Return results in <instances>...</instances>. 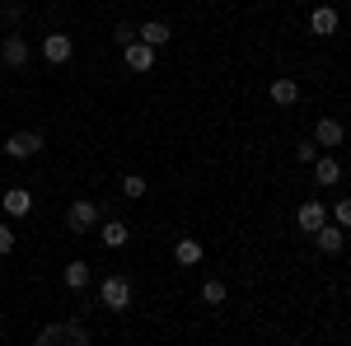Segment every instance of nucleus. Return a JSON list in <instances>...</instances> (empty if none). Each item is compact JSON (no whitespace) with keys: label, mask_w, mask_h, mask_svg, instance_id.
Returning a JSON list of instances; mask_svg holds the SVG:
<instances>
[{"label":"nucleus","mask_w":351,"mask_h":346,"mask_svg":"<svg viewBox=\"0 0 351 346\" xmlns=\"http://www.w3.org/2000/svg\"><path fill=\"white\" fill-rule=\"evenodd\" d=\"M328 220H332L337 230H351V197H342L337 206H328Z\"/></svg>","instance_id":"obj_20"},{"label":"nucleus","mask_w":351,"mask_h":346,"mask_svg":"<svg viewBox=\"0 0 351 346\" xmlns=\"http://www.w3.org/2000/svg\"><path fill=\"white\" fill-rule=\"evenodd\" d=\"M10 248H14V230H10V225H0V253H10Z\"/></svg>","instance_id":"obj_25"},{"label":"nucleus","mask_w":351,"mask_h":346,"mask_svg":"<svg viewBox=\"0 0 351 346\" xmlns=\"http://www.w3.org/2000/svg\"><path fill=\"white\" fill-rule=\"evenodd\" d=\"M112 38H117L122 47H132V42H136V28L132 24H117V28H112Z\"/></svg>","instance_id":"obj_24"},{"label":"nucleus","mask_w":351,"mask_h":346,"mask_svg":"<svg viewBox=\"0 0 351 346\" xmlns=\"http://www.w3.org/2000/svg\"><path fill=\"white\" fill-rule=\"evenodd\" d=\"M66 346H89V332L80 323H66Z\"/></svg>","instance_id":"obj_22"},{"label":"nucleus","mask_w":351,"mask_h":346,"mask_svg":"<svg viewBox=\"0 0 351 346\" xmlns=\"http://www.w3.org/2000/svg\"><path fill=\"white\" fill-rule=\"evenodd\" d=\"M314 243H319V253H328V258H337V253H342V248H347V239H342V230H337V225H332V220H328L324 230H319V234H314Z\"/></svg>","instance_id":"obj_11"},{"label":"nucleus","mask_w":351,"mask_h":346,"mask_svg":"<svg viewBox=\"0 0 351 346\" xmlns=\"http://www.w3.org/2000/svg\"><path fill=\"white\" fill-rule=\"evenodd\" d=\"M33 346H66V323H47L43 332H38V342Z\"/></svg>","instance_id":"obj_18"},{"label":"nucleus","mask_w":351,"mask_h":346,"mask_svg":"<svg viewBox=\"0 0 351 346\" xmlns=\"http://www.w3.org/2000/svg\"><path fill=\"white\" fill-rule=\"evenodd\" d=\"M267 99H271L276 108H295V103H300V84H295V80H276V84L267 89Z\"/></svg>","instance_id":"obj_13"},{"label":"nucleus","mask_w":351,"mask_h":346,"mask_svg":"<svg viewBox=\"0 0 351 346\" xmlns=\"http://www.w3.org/2000/svg\"><path fill=\"white\" fill-rule=\"evenodd\" d=\"M71 56H75V42H71L66 33H47V38H43V61H47V66H66Z\"/></svg>","instance_id":"obj_3"},{"label":"nucleus","mask_w":351,"mask_h":346,"mask_svg":"<svg viewBox=\"0 0 351 346\" xmlns=\"http://www.w3.org/2000/svg\"><path fill=\"white\" fill-rule=\"evenodd\" d=\"M99 234H104V243H108V248H122V243L132 239V230H127L122 220H104V225H99Z\"/></svg>","instance_id":"obj_17"},{"label":"nucleus","mask_w":351,"mask_h":346,"mask_svg":"<svg viewBox=\"0 0 351 346\" xmlns=\"http://www.w3.org/2000/svg\"><path fill=\"white\" fill-rule=\"evenodd\" d=\"M99 299H104V309L122 314V309L132 304V281H127V276H108V281L99 286Z\"/></svg>","instance_id":"obj_1"},{"label":"nucleus","mask_w":351,"mask_h":346,"mask_svg":"<svg viewBox=\"0 0 351 346\" xmlns=\"http://www.w3.org/2000/svg\"><path fill=\"white\" fill-rule=\"evenodd\" d=\"M342 140H347V132H342V122H337V117H319V122H314V145L337 150Z\"/></svg>","instance_id":"obj_5"},{"label":"nucleus","mask_w":351,"mask_h":346,"mask_svg":"<svg viewBox=\"0 0 351 346\" xmlns=\"http://www.w3.org/2000/svg\"><path fill=\"white\" fill-rule=\"evenodd\" d=\"M66 225H71L75 234H84V230H94V225H99V206H94V201H75V206L66 211Z\"/></svg>","instance_id":"obj_6"},{"label":"nucleus","mask_w":351,"mask_h":346,"mask_svg":"<svg viewBox=\"0 0 351 346\" xmlns=\"http://www.w3.org/2000/svg\"><path fill=\"white\" fill-rule=\"evenodd\" d=\"M0 211L19 220V215H28V211H33V197H28L24 187H10V192H5V201H0Z\"/></svg>","instance_id":"obj_12"},{"label":"nucleus","mask_w":351,"mask_h":346,"mask_svg":"<svg viewBox=\"0 0 351 346\" xmlns=\"http://www.w3.org/2000/svg\"><path fill=\"white\" fill-rule=\"evenodd\" d=\"M169 38H173V28L164 24V19H150V24L136 28V42H145V47H164Z\"/></svg>","instance_id":"obj_8"},{"label":"nucleus","mask_w":351,"mask_h":346,"mask_svg":"<svg viewBox=\"0 0 351 346\" xmlns=\"http://www.w3.org/2000/svg\"><path fill=\"white\" fill-rule=\"evenodd\" d=\"M202 299H206V304H225V281H216V276L202 281Z\"/></svg>","instance_id":"obj_21"},{"label":"nucleus","mask_w":351,"mask_h":346,"mask_svg":"<svg viewBox=\"0 0 351 346\" xmlns=\"http://www.w3.org/2000/svg\"><path fill=\"white\" fill-rule=\"evenodd\" d=\"M173 262H178V267H197V262H202V243H197V239H178V243H173Z\"/></svg>","instance_id":"obj_16"},{"label":"nucleus","mask_w":351,"mask_h":346,"mask_svg":"<svg viewBox=\"0 0 351 346\" xmlns=\"http://www.w3.org/2000/svg\"><path fill=\"white\" fill-rule=\"evenodd\" d=\"M28 56H33V47H28V42H24V38H19V33L0 42V61H5L10 71H24V66H28Z\"/></svg>","instance_id":"obj_4"},{"label":"nucleus","mask_w":351,"mask_h":346,"mask_svg":"<svg viewBox=\"0 0 351 346\" xmlns=\"http://www.w3.org/2000/svg\"><path fill=\"white\" fill-rule=\"evenodd\" d=\"M324 225H328V206L324 201H304V206H300V230H304V234H319Z\"/></svg>","instance_id":"obj_7"},{"label":"nucleus","mask_w":351,"mask_h":346,"mask_svg":"<svg viewBox=\"0 0 351 346\" xmlns=\"http://www.w3.org/2000/svg\"><path fill=\"white\" fill-rule=\"evenodd\" d=\"M61 281H66L71 291L80 295L84 286H89V262H80V258H75V262H66V271H61Z\"/></svg>","instance_id":"obj_15"},{"label":"nucleus","mask_w":351,"mask_h":346,"mask_svg":"<svg viewBox=\"0 0 351 346\" xmlns=\"http://www.w3.org/2000/svg\"><path fill=\"white\" fill-rule=\"evenodd\" d=\"M309 33H314V38H332V33H337V10H332V5H319V10L309 14Z\"/></svg>","instance_id":"obj_9"},{"label":"nucleus","mask_w":351,"mask_h":346,"mask_svg":"<svg viewBox=\"0 0 351 346\" xmlns=\"http://www.w3.org/2000/svg\"><path fill=\"white\" fill-rule=\"evenodd\" d=\"M337 178H342V164L332 160V155L314 160V183H319V187H337Z\"/></svg>","instance_id":"obj_14"},{"label":"nucleus","mask_w":351,"mask_h":346,"mask_svg":"<svg viewBox=\"0 0 351 346\" xmlns=\"http://www.w3.org/2000/svg\"><path fill=\"white\" fill-rule=\"evenodd\" d=\"M43 145H47V140H43L38 132H14V136H5V155H10V160H33Z\"/></svg>","instance_id":"obj_2"},{"label":"nucleus","mask_w":351,"mask_h":346,"mask_svg":"<svg viewBox=\"0 0 351 346\" xmlns=\"http://www.w3.org/2000/svg\"><path fill=\"white\" fill-rule=\"evenodd\" d=\"M145 192H150V183H145V178H141V173H122V197H145Z\"/></svg>","instance_id":"obj_19"},{"label":"nucleus","mask_w":351,"mask_h":346,"mask_svg":"<svg viewBox=\"0 0 351 346\" xmlns=\"http://www.w3.org/2000/svg\"><path fill=\"white\" fill-rule=\"evenodd\" d=\"M122 56H127V66H132L136 75H145V71L155 66V47H145V42H132V47H122Z\"/></svg>","instance_id":"obj_10"},{"label":"nucleus","mask_w":351,"mask_h":346,"mask_svg":"<svg viewBox=\"0 0 351 346\" xmlns=\"http://www.w3.org/2000/svg\"><path fill=\"white\" fill-rule=\"evenodd\" d=\"M295 160L300 164H314V160H319V145H314V140H300V145H295Z\"/></svg>","instance_id":"obj_23"}]
</instances>
